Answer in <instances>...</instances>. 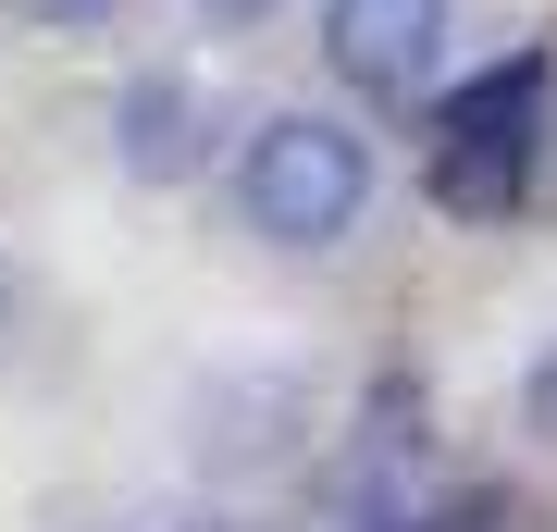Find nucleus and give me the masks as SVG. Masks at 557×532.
I'll return each mask as SVG.
<instances>
[{"instance_id":"obj_1","label":"nucleus","mask_w":557,"mask_h":532,"mask_svg":"<svg viewBox=\"0 0 557 532\" xmlns=\"http://www.w3.org/2000/svg\"><path fill=\"white\" fill-rule=\"evenodd\" d=\"M236 211L273 248H335L347 223L372 211V137H347V124H322V112L260 124L248 161H236Z\"/></svg>"},{"instance_id":"obj_2","label":"nucleus","mask_w":557,"mask_h":532,"mask_svg":"<svg viewBox=\"0 0 557 532\" xmlns=\"http://www.w3.org/2000/svg\"><path fill=\"white\" fill-rule=\"evenodd\" d=\"M322 62L359 99H421L446 75V0H322Z\"/></svg>"},{"instance_id":"obj_3","label":"nucleus","mask_w":557,"mask_h":532,"mask_svg":"<svg viewBox=\"0 0 557 532\" xmlns=\"http://www.w3.org/2000/svg\"><path fill=\"white\" fill-rule=\"evenodd\" d=\"M112 149H124L137 186H186L211 161V99L186 87V75H137V87L112 99Z\"/></svg>"},{"instance_id":"obj_4","label":"nucleus","mask_w":557,"mask_h":532,"mask_svg":"<svg viewBox=\"0 0 557 532\" xmlns=\"http://www.w3.org/2000/svg\"><path fill=\"white\" fill-rule=\"evenodd\" d=\"M285 446H298V384L285 372H248V384L199 396V458L211 471H273Z\"/></svg>"},{"instance_id":"obj_5","label":"nucleus","mask_w":557,"mask_h":532,"mask_svg":"<svg viewBox=\"0 0 557 532\" xmlns=\"http://www.w3.org/2000/svg\"><path fill=\"white\" fill-rule=\"evenodd\" d=\"M533 198V137H434V211L508 223Z\"/></svg>"},{"instance_id":"obj_6","label":"nucleus","mask_w":557,"mask_h":532,"mask_svg":"<svg viewBox=\"0 0 557 532\" xmlns=\"http://www.w3.org/2000/svg\"><path fill=\"white\" fill-rule=\"evenodd\" d=\"M545 99H557V62L520 50V62H496V75H471V87L434 99V137H533Z\"/></svg>"},{"instance_id":"obj_7","label":"nucleus","mask_w":557,"mask_h":532,"mask_svg":"<svg viewBox=\"0 0 557 532\" xmlns=\"http://www.w3.org/2000/svg\"><path fill=\"white\" fill-rule=\"evenodd\" d=\"M520 434H533V446H557V347L520 372Z\"/></svg>"},{"instance_id":"obj_8","label":"nucleus","mask_w":557,"mask_h":532,"mask_svg":"<svg viewBox=\"0 0 557 532\" xmlns=\"http://www.w3.org/2000/svg\"><path fill=\"white\" fill-rule=\"evenodd\" d=\"M421 532H508V495H458V508L421 520Z\"/></svg>"},{"instance_id":"obj_9","label":"nucleus","mask_w":557,"mask_h":532,"mask_svg":"<svg viewBox=\"0 0 557 532\" xmlns=\"http://www.w3.org/2000/svg\"><path fill=\"white\" fill-rule=\"evenodd\" d=\"M0 13H25V25H100L112 0H0Z\"/></svg>"},{"instance_id":"obj_10","label":"nucleus","mask_w":557,"mask_h":532,"mask_svg":"<svg viewBox=\"0 0 557 532\" xmlns=\"http://www.w3.org/2000/svg\"><path fill=\"white\" fill-rule=\"evenodd\" d=\"M199 13H211V25H260L273 0H199Z\"/></svg>"},{"instance_id":"obj_11","label":"nucleus","mask_w":557,"mask_h":532,"mask_svg":"<svg viewBox=\"0 0 557 532\" xmlns=\"http://www.w3.org/2000/svg\"><path fill=\"white\" fill-rule=\"evenodd\" d=\"M322 532H397V520H372V508H322Z\"/></svg>"},{"instance_id":"obj_12","label":"nucleus","mask_w":557,"mask_h":532,"mask_svg":"<svg viewBox=\"0 0 557 532\" xmlns=\"http://www.w3.org/2000/svg\"><path fill=\"white\" fill-rule=\"evenodd\" d=\"M0 335H13V260H0Z\"/></svg>"},{"instance_id":"obj_13","label":"nucleus","mask_w":557,"mask_h":532,"mask_svg":"<svg viewBox=\"0 0 557 532\" xmlns=\"http://www.w3.org/2000/svg\"><path fill=\"white\" fill-rule=\"evenodd\" d=\"M199 532H223V520H199Z\"/></svg>"}]
</instances>
